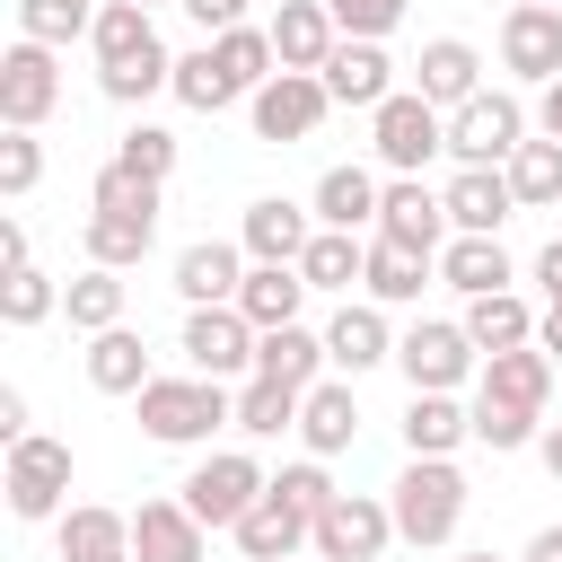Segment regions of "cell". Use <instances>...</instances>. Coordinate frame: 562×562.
Instances as JSON below:
<instances>
[{
    "instance_id": "1",
    "label": "cell",
    "mask_w": 562,
    "mask_h": 562,
    "mask_svg": "<svg viewBox=\"0 0 562 562\" xmlns=\"http://www.w3.org/2000/svg\"><path fill=\"white\" fill-rule=\"evenodd\" d=\"M88 44H97V88H105L114 105H140V97L176 88V61H167V44H158V26H149L140 0H105Z\"/></svg>"
},
{
    "instance_id": "2",
    "label": "cell",
    "mask_w": 562,
    "mask_h": 562,
    "mask_svg": "<svg viewBox=\"0 0 562 562\" xmlns=\"http://www.w3.org/2000/svg\"><path fill=\"white\" fill-rule=\"evenodd\" d=\"M88 263H105V272H123V263H140L149 255V237H158V184H140V176H123L114 158L97 167V184H88Z\"/></svg>"
},
{
    "instance_id": "3",
    "label": "cell",
    "mask_w": 562,
    "mask_h": 562,
    "mask_svg": "<svg viewBox=\"0 0 562 562\" xmlns=\"http://www.w3.org/2000/svg\"><path fill=\"white\" fill-rule=\"evenodd\" d=\"M132 404H140V430H149L158 448H202L211 430H237L228 378H149Z\"/></svg>"
},
{
    "instance_id": "4",
    "label": "cell",
    "mask_w": 562,
    "mask_h": 562,
    "mask_svg": "<svg viewBox=\"0 0 562 562\" xmlns=\"http://www.w3.org/2000/svg\"><path fill=\"white\" fill-rule=\"evenodd\" d=\"M386 509H395V536L404 544H448L465 527V474L448 457H413L395 483H386Z\"/></svg>"
},
{
    "instance_id": "5",
    "label": "cell",
    "mask_w": 562,
    "mask_h": 562,
    "mask_svg": "<svg viewBox=\"0 0 562 562\" xmlns=\"http://www.w3.org/2000/svg\"><path fill=\"white\" fill-rule=\"evenodd\" d=\"M518 140H527V105H518L509 88H483L474 105L448 114V158H457V167H509Z\"/></svg>"
},
{
    "instance_id": "6",
    "label": "cell",
    "mask_w": 562,
    "mask_h": 562,
    "mask_svg": "<svg viewBox=\"0 0 562 562\" xmlns=\"http://www.w3.org/2000/svg\"><path fill=\"white\" fill-rule=\"evenodd\" d=\"M263 492H272V474H263L246 448H220V457H202V465L184 474V492H176V501H184L202 527H237Z\"/></svg>"
},
{
    "instance_id": "7",
    "label": "cell",
    "mask_w": 562,
    "mask_h": 562,
    "mask_svg": "<svg viewBox=\"0 0 562 562\" xmlns=\"http://www.w3.org/2000/svg\"><path fill=\"white\" fill-rule=\"evenodd\" d=\"M369 140H378V158H386L395 176H422V167L448 149V123H439V105H430L422 88H395V97L369 114Z\"/></svg>"
},
{
    "instance_id": "8",
    "label": "cell",
    "mask_w": 562,
    "mask_h": 562,
    "mask_svg": "<svg viewBox=\"0 0 562 562\" xmlns=\"http://www.w3.org/2000/svg\"><path fill=\"white\" fill-rule=\"evenodd\" d=\"M0 492H9V509H18V518H61V501H70V439L26 430V439L9 448Z\"/></svg>"
},
{
    "instance_id": "9",
    "label": "cell",
    "mask_w": 562,
    "mask_h": 562,
    "mask_svg": "<svg viewBox=\"0 0 562 562\" xmlns=\"http://www.w3.org/2000/svg\"><path fill=\"white\" fill-rule=\"evenodd\" d=\"M395 369H404V386H413V395H457V386H465V369H474V334H465V325L422 316V325L395 342Z\"/></svg>"
},
{
    "instance_id": "10",
    "label": "cell",
    "mask_w": 562,
    "mask_h": 562,
    "mask_svg": "<svg viewBox=\"0 0 562 562\" xmlns=\"http://www.w3.org/2000/svg\"><path fill=\"white\" fill-rule=\"evenodd\" d=\"M246 114H255V140H307V132L334 114V97H325L316 70H272V79L246 97Z\"/></svg>"
},
{
    "instance_id": "11",
    "label": "cell",
    "mask_w": 562,
    "mask_h": 562,
    "mask_svg": "<svg viewBox=\"0 0 562 562\" xmlns=\"http://www.w3.org/2000/svg\"><path fill=\"white\" fill-rule=\"evenodd\" d=\"M53 105H61V70H53V44H26V35H18V44L0 53V123H9V132H35Z\"/></svg>"
},
{
    "instance_id": "12",
    "label": "cell",
    "mask_w": 562,
    "mask_h": 562,
    "mask_svg": "<svg viewBox=\"0 0 562 562\" xmlns=\"http://www.w3.org/2000/svg\"><path fill=\"white\" fill-rule=\"evenodd\" d=\"M369 237L413 246V255H430V263H439V246H448L457 228H448V202H439L422 176H395V184H386V202H378V228H369Z\"/></svg>"
},
{
    "instance_id": "13",
    "label": "cell",
    "mask_w": 562,
    "mask_h": 562,
    "mask_svg": "<svg viewBox=\"0 0 562 562\" xmlns=\"http://www.w3.org/2000/svg\"><path fill=\"white\" fill-rule=\"evenodd\" d=\"M386 544H395V509L369 501V492H342L316 518V562H378Z\"/></svg>"
},
{
    "instance_id": "14",
    "label": "cell",
    "mask_w": 562,
    "mask_h": 562,
    "mask_svg": "<svg viewBox=\"0 0 562 562\" xmlns=\"http://www.w3.org/2000/svg\"><path fill=\"white\" fill-rule=\"evenodd\" d=\"M255 342H263V334H255L237 307H193L176 351L193 360V378H237V369H255Z\"/></svg>"
},
{
    "instance_id": "15",
    "label": "cell",
    "mask_w": 562,
    "mask_h": 562,
    "mask_svg": "<svg viewBox=\"0 0 562 562\" xmlns=\"http://www.w3.org/2000/svg\"><path fill=\"white\" fill-rule=\"evenodd\" d=\"M501 70H518V79L553 88V79H562V9L518 0V9L501 18Z\"/></svg>"
},
{
    "instance_id": "16",
    "label": "cell",
    "mask_w": 562,
    "mask_h": 562,
    "mask_svg": "<svg viewBox=\"0 0 562 562\" xmlns=\"http://www.w3.org/2000/svg\"><path fill=\"white\" fill-rule=\"evenodd\" d=\"M237 246H246L255 263H299V255L316 246V211H299V202L263 193V202H246V220H237Z\"/></svg>"
},
{
    "instance_id": "17",
    "label": "cell",
    "mask_w": 562,
    "mask_h": 562,
    "mask_svg": "<svg viewBox=\"0 0 562 562\" xmlns=\"http://www.w3.org/2000/svg\"><path fill=\"white\" fill-rule=\"evenodd\" d=\"M246 246H228V237H202V246H184L176 255V290H184V307H237V290H246Z\"/></svg>"
},
{
    "instance_id": "18",
    "label": "cell",
    "mask_w": 562,
    "mask_h": 562,
    "mask_svg": "<svg viewBox=\"0 0 562 562\" xmlns=\"http://www.w3.org/2000/svg\"><path fill=\"white\" fill-rule=\"evenodd\" d=\"M316 79H325V97H334V105H369V114L395 97V61H386V44H360V35H342V44H334V61H325Z\"/></svg>"
},
{
    "instance_id": "19",
    "label": "cell",
    "mask_w": 562,
    "mask_h": 562,
    "mask_svg": "<svg viewBox=\"0 0 562 562\" xmlns=\"http://www.w3.org/2000/svg\"><path fill=\"white\" fill-rule=\"evenodd\" d=\"M439 202H448V228H457V237H501V220L518 211V193H509L501 167H457Z\"/></svg>"
},
{
    "instance_id": "20",
    "label": "cell",
    "mask_w": 562,
    "mask_h": 562,
    "mask_svg": "<svg viewBox=\"0 0 562 562\" xmlns=\"http://www.w3.org/2000/svg\"><path fill=\"white\" fill-rule=\"evenodd\" d=\"M228 536H237V553H246V562H299V544H316V518H307V509H290L281 492H263Z\"/></svg>"
},
{
    "instance_id": "21",
    "label": "cell",
    "mask_w": 562,
    "mask_h": 562,
    "mask_svg": "<svg viewBox=\"0 0 562 562\" xmlns=\"http://www.w3.org/2000/svg\"><path fill=\"white\" fill-rule=\"evenodd\" d=\"M334 44H342V26H334L325 0H281V9H272V53H281V70H325Z\"/></svg>"
},
{
    "instance_id": "22",
    "label": "cell",
    "mask_w": 562,
    "mask_h": 562,
    "mask_svg": "<svg viewBox=\"0 0 562 562\" xmlns=\"http://www.w3.org/2000/svg\"><path fill=\"white\" fill-rule=\"evenodd\" d=\"M202 518L184 501H140L132 509V562H202Z\"/></svg>"
},
{
    "instance_id": "23",
    "label": "cell",
    "mask_w": 562,
    "mask_h": 562,
    "mask_svg": "<svg viewBox=\"0 0 562 562\" xmlns=\"http://www.w3.org/2000/svg\"><path fill=\"white\" fill-rule=\"evenodd\" d=\"M413 70H422V97H430V105H448V114L483 97V53H474L465 35H430Z\"/></svg>"
},
{
    "instance_id": "24",
    "label": "cell",
    "mask_w": 562,
    "mask_h": 562,
    "mask_svg": "<svg viewBox=\"0 0 562 562\" xmlns=\"http://www.w3.org/2000/svg\"><path fill=\"white\" fill-rule=\"evenodd\" d=\"M325 360H334L342 378H360V369H378V360H395V334H386V316H378V299H342V316L325 325Z\"/></svg>"
},
{
    "instance_id": "25",
    "label": "cell",
    "mask_w": 562,
    "mask_h": 562,
    "mask_svg": "<svg viewBox=\"0 0 562 562\" xmlns=\"http://www.w3.org/2000/svg\"><path fill=\"white\" fill-rule=\"evenodd\" d=\"M474 395H483V404H518V413H544V395H553V351H544V342H527V351H492Z\"/></svg>"
},
{
    "instance_id": "26",
    "label": "cell",
    "mask_w": 562,
    "mask_h": 562,
    "mask_svg": "<svg viewBox=\"0 0 562 562\" xmlns=\"http://www.w3.org/2000/svg\"><path fill=\"white\" fill-rule=\"evenodd\" d=\"M299 307H307V272H299V263H255V272H246V290H237V316H246L255 334L299 325Z\"/></svg>"
},
{
    "instance_id": "27",
    "label": "cell",
    "mask_w": 562,
    "mask_h": 562,
    "mask_svg": "<svg viewBox=\"0 0 562 562\" xmlns=\"http://www.w3.org/2000/svg\"><path fill=\"white\" fill-rule=\"evenodd\" d=\"M378 202H386V184L369 176V167H325L316 176V228H378Z\"/></svg>"
},
{
    "instance_id": "28",
    "label": "cell",
    "mask_w": 562,
    "mask_h": 562,
    "mask_svg": "<svg viewBox=\"0 0 562 562\" xmlns=\"http://www.w3.org/2000/svg\"><path fill=\"white\" fill-rule=\"evenodd\" d=\"M299 439H307V457H342V448L360 439V404H351L342 378H316V386H307V404H299Z\"/></svg>"
},
{
    "instance_id": "29",
    "label": "cell",
    "mask_w": 562,
    "mask_h": 562,
    "mask_svg": "<svg viewBox=\"0 0 562 562\" xmlns=\"http://www.w3.org/2000/svg\"><path fill=\"white\" fill-rule=\"evenodd\" d=\"M474 439V404H457V395H413L404 404V448L413 457H457Z\"/></svg>"
},
{
    "instance_id": "30",
    "label": "cell",
    "mask_w": 562,
    "mask_h": 562,
    "mask_svg": "<svg viewBox=\"0 0 562 562\" xmlns=\"http://www.w3.org/2000/svg\"><path fill=\"white\" fill-rule=\"evenodd\" d=\"M61 562H132V518L123 509H61Z\"/></svg>"
},
{
    "instance_id": "31",
    "label": "cell",
    "mask_w": 562,
    "mask_h": 562,
    "mask_svg": "<svg viewBox=\"0 0 562 562\" xmlns=\"http://www.w3.org/2000/svg\"><path fill=\"white\" fill-rule=\"evenodd\" d=\"M439 281L465 290V299H492V290H509V246L501 237H448L439 246Z\"/></svg>"
},
{
    "instance_id": "32",
    "label": "cell",
    "mask_w": 562,
    "mask_h": 562,
    "mask_svg": "<svg viewBox=\"0 0 562 562\" xmlns=\"http://www.w3.org/2000/svg\"><path fill=\"white\" fill-rule=\"evenodd\" d=\"M465 334H474V351H483V360H492V351H527V342H536V307H527L518 290L465 299Z\"/></svg>"
},
{
    "instance_id": "33",
    "label": "cell",
    "mask_w": 562,
    "mask_h": 562,
    "mask_svg": "<svg viewBox=\"0 0 562 562\" xmlns=\"http://www.w3.org/2000/svg\"><path fill=\"white\" fill-rule=\"evenodd\" d=\"M88 386H97V395H140V386H149V342H140L132 325L88 334Z\"/></svg>"
},
{
    "instance_id": "34",
    "label": "cell",
    "mask_w": 562,
    "mask_h": 562,
    "mask_svg": "<svg viewBox=\"0 0 562 562\" xmlns=\"http://www.w3.org/2000/svg\"><path fill=\"white\" fill-rule=\"evenodd\" d=\"M316 369H325V334H307V325H281V334H263L255 342V378H272V386H316Z\"/></svg>"
},
{
    "instance_id": "35",
    "label": "cell",
    "mask_w": 562,
    "mask_h": 562,
    "mask_svg": "<svg viewBox=\"0 0 562 562\" xmlns=\"http://www.w3.org/2000/svg\"><path fill=\"white\" fill-rule=\"evenodd\" d=\"M422 281H430V255L369 237V272H360V290H369L378 307H413V299H422Z\"/></svg>"
},
{
    "instance_id": "36",
    "label": "cell",
    "mask_w": 562,
    "mask_h": 562,
    "mask_svg": "<svg viewBox=\"0 0 562 562\" xmlns=\"http://www.w3.org/2000/svg\"><path fill=\"white\" fill-rule=\"evenodd\" d=\"M299 272H307V290H351V281L369 272V237H351V228H316V246L299 255Z\"/></svg>"
},
{
    "instance_id": "37",
    "label": "cell",
    "mask_w": 562,
    "mask_h": 562,
    "mask_svg": "<svg viewBox=\"0 0 562 562\" xmlns=\"http://www.w3.org/2000/svg\"><path fill=\"white\" fill-rule=\"evenodd\" d=\"M61 316L79 325V334H114L123 325V272H105V263H88L70 290H61Z\"/></svg>"
},
{
    "instance_id": "38",
    "label": "cell",
    "mask_w": 562,
    "mask_h": 562,
    "mask_svg": "<svg viewBox=\"0 0 562 562\" xmlns=\"http://www.w3.org/2000/svg\"><path fill=\"white\" fill-rule=\"evenodd\" d=\"M299 386H272V378H246L237 386V430L246 439H281V430H299Z\"/></svg>"
},
{
    "instance_id": "39",
    "label": "cell",
    "mask_w": 562,
    "mask_h": 562,
    "mask_svg": "<svg viewBox=\"0 0 562 562\" xmlns=\"http://www.w3.org/2000/svg\"><path fill=\"white\" fill-rule=\"evenodd\" d=\"M501 176H509L518 211H536V202H562V140H518V158H509Z\"/></svg>"
},
{
    "instance_id": "40",
    "label": "cell",
    "mask_w": 562,
    "mask_h": 562,
    "mask_svg": "<svg viewBox=\"0 0 562 562\" xmlns=\"http://www.w3.org/2000/svg\"><path fill=\"white\" fill-rule=\"evenodd\" d=\"M18 35L26 44H70V35H97V9L88 0H18Z\"/></svg>"
},
{
    "instance_id": "41",
    "label": "cell",
    "mask_w": 562,
    "mask_h": 562,
    "mask_svg": "<svg viewBox=\"0 0 562 562\" xmlns=\"http://www.w3.org/2000/svg\"><path fill=\"white\" fill-rule=\"evenodd\" d=\"M176 97H184L193 114H220V105H237V88H228V70H220V53H211V44H193V53L176 61Z\"/></svg>"
},
{
    "instance_id": "42",
    "label": "cell",
    "mask_w": 562,
    "mask_h": 562,
    "mask_svg": "<svg viewBox=\"0 0 562 562\" xmlns=\"http://www.w3.org/2000/svg\"><path fill=\"white\" fill-rule=\"evenodd\" d=\"M114 167H123V176H140V184H167V167H176V132L132 123V132H123V149H114Z\"/></svg>"
},
{
    "instance_id": "43",
    "label": "cell",
    "mask_w": 562,
    "mask_h": 562,
    "mask_svg": "<svg viewBox=\"0 0 562 562\" xmlns=\"http://www.w3.org/2000/svg\"><path fill=\"white\" fill-rule=\"evenodd\" d=\"M53 307H61V290H53L35 263H26V272H0V316H9L18 334H26V325H44Z\"/></svg>"
},
{
    "instance_id": "44",
    "label": "cell",
    "mask_w": 562,
    "mask_h": 562,
    "mask_svg": "<svg viewBox=\"0 0 562 562\" xmlns=\"http://www.w3.org/2000/svg\"><path fill=\"white\" fill-rule=\"evenodd\" d=\"M272 492H281L290 509H307V518H325V509L342 501V492H334V474H325V457H299V465H281V474H272Z\"/></svg>"
},
{
    "instance_id": "45",
    "label": "cell",
    "mask_w": 562,
    "mask_h": 562,
    "mask_svg": "<svg viewBox=\"0 0 562 562\" xmlns=\"http://www.w3.org/2000/svg\"><path fill=\"white\" fill-rule=\"evenodd\" d=\"M474 439L483 448H527V439H544V413H518V404H483L474 395Z\"/></svg>"
},
{
    "instance_id": "46",
    "label": "cell",
    "mask_w": 562,
    "mask_h": 562,
    "mask_svg": "<svg viewBox=\"0 0 562 562\" xmlns=\"http://www.w3.org/2000/svg\"><path fill=\"white\" fill-rule=\"evenodd\" d=\"M35 176H44V140H35V132H9V140H0V193L26 202Z\"/></svg>"
},
{
    "instance_id": "47",
    "label": "cell",
    "mask_w": 562,
    "mask_h": 562,
    "mask_svg": "<svg viewBox=\"0 0 562 562\" xmlns=\"http://www.w3.org/2000/svg\"><path fill=\"white\" fill-rule=\"evenodd\" d=\"M325 9H334V26L360 35V44H378V35L404 26V0H325Z\"/></svg>"
},
{
    "instance_id": "48",
    "label": "cell",
    "mask_w": 562,
    "mask_h": 562,
    "mask_svg": "<svg viewBox=\"0 0 562 562\" xmlns=\"http://www.w3.org/2000/svg\"><path fill=\"white\" fill-rule=\"evenodd\" d=\"M176 9L202 26V44H211V35H228V26H246V0H176Z\"/></svg>"
},
{
    "instance_id": "49",
    "label": "cell",
    "mask_w": 562,
    "mask_h": 562,
    "mask_svg": "<svg viewBox=\"0 0 562 562\" xmlns=\"http://www.w3.org/2000/svg\"><path fill=\"white\" fill-rule=\"evenodd\" d=\"M0 272H26V220H0Z\"/></svg>"
},
{
    "instance_id": "50",
    "label": "cell",
    "mask_w": 562,
    "mask_h": 562,
    "mask_svg": "<svg viewBox=\"0 0 562 562\" xmlns=\"http://www.w3.org/2000/svg\"><path fill=\"white\" fill-rule=\"evenodd\" d=\"M0 439H9V448L26 439V395H18V386H0Z\"/></svg>"
},
{
    "instance_id": "51",
    "label": "cell",
    "mask_w": 562,
    "mask_h": 562,
    "mask_svg": "<svg viewBox=\"0 0 562 562\" xmlns=\"http://www.w3.org/2000/svg\"><path fill=\"white\" fill-rule=\"evenodd\" d=\"M536 281H544V299H562V237L536 255Z\"/></svg>"
},
{
    "instance_id": "52",
    "label": "cell",
    "mask_w": 562,
    "mask_h": 562,
    "mask_svg": "<svg viewBox=\"0 0 562 562\" xmlns=\"http://www.w3.org/2000/svg\"><path fill=\"white\" fill-rule=\"evenodd\" d=\"M518 562H562V527H536V536H527V553H518Z\"/></svg>"
},
{
    "instance_id": "53",
    "label": "cell",
    "mask_w": 562,
    "mask_h": 562,
    "mask_svg": "<svg viewBox=\"0 0 562 562\" xmlns=\"http://www.w3.org/2000/svg\"><path fill=\"white\" fill-rule=\"evenodd\" d=\"M536 342L562 360V299H544V316H536Z\"/></svg>"
},
{
    "instance_id": "54",
    "label": "cell",
    "mask_w": 562,
    "mask_h": 562,
    "mask_svg": "<svg viewBox=\"0 0 562 562\" xmlns=\"http://www.w3.org/2000/svg\"><path fill=\"white\" fill-rule=\"evenodd\" d=\"M536 123H544V140H562V79L544 88V105H536Z\"/></svg>"
},
{
    "instance_id": "55",
    "label": "cell",
    "mask_w": 562,
    "mask_h": 562,
    "mask_svg": "<svg viewBox=\"0 0 562 562\" xmlns=\"http://www.w3.org/2000/svg\"><path fill=\"white\" fill-rule=\"evenodd\" d=\"M536 457H544V474H553V483H562V422H553V430H544V439H536Z\"/></svg>"
},
{
    "instance_id": "56",
    "label": "cell",
    "mask_w": 562,
    "mask_h": 562,
    "mask_svg": "<svg viewBox=\"0 0 562 562\" xmlns=\"http://www.w3.org/2000/svg\"><path fill=\"white\" fill-rule=\"evenodd\" d=\"M465 562H501V553H465Z\"/></svg>"
},
{
    "instance_id": "57",
    "label": "cell",
    "mask_w": 562,
    "mask_h": 562,
    "mask_svg": "<svg viewBox=\"0 0 562 562\" xmlns=\"http://www.w3.org/2000/svg\"><path fill=\"white\" fill-rule=\"evenodd\" d=\"M140 9H167V0H140Z\"/></svg>"
},
{
    "instance_id": "58",
    "label": "cell",
    "mask_w": 562,
    "mask_h": 562,
    "mask_svg": "<svg viewBox=\"0 0 562 562\" xmlns=\"http://www.w3.org/2000/svg\"><path fill=\"white\" fill-rule=\"evenodd\" d=\"M544 9H562V0H544Z\"/></svg>"
}]
</instances>
